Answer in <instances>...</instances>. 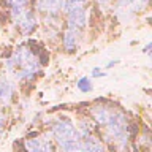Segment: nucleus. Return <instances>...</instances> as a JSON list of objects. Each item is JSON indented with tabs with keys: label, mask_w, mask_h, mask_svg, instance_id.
<instances>
[{
	"label": "nucleus",
	"mask_w": 152,
	"mask_h": 152,
	"mask_svg": "<svg viewBox=\"0 0 152 152\" xmlns=\"http://www.w3.org/2000/svg\"><path fill=\"white\" fill-rule=\"evenodd\" d=\"M76 87H78V90L83 92V94L92 92V89H94L92 78H90V76H81V78L76 81Z\"/></svg>",
	"instance_id": "13"
},
{
	"label": "nucleus",
	"mask_w": 152,
	"mask_h": 152,
	"mask_svg": "<svg viewBox=\"0 0 152 152\" xmlns=\"http://www.w3.org/2000/svg\"><path fill=\"white\" fill-rule=\"evenodd\" d=\"M7 5L10 8V13H18L28 8V0H7Z\"/></svg>",
	"instance_id": "14"
},
{
	"label": "nucleus",
	"mask_w": 152,
	"mask_h": 152,
	"mask_svg": "<svg viewBox=\"0 0 152 152\" xmlns=\"http://www.w3.org/2000/svg\"><path fill=\"white\" fill-rule=\"evenodd\" d=\"M24 147L27 152H60L57 146L49 140V136H32L24 140Z\"/></svg>",
	"instance_id": "7"
},
{
	"label": "nucleus",
	"mask_w": 152,
	"mask_h": 152,
	"mask_svg": "<svg viewBox=\"0 0 152 152\" xmlns=\"http://www.w3.org/2000/svg\"><path fill=\"white\" fill-rule=\"evenodd\" d=\"M104 76H106V71L102 66H94L90 71V78H104Z\"/></svg>",
	"instance_id": "16"
},
{
	"label": "nucleus",
	"mask_w": 152,
	"mask_h": 152,
	"mask_svg": "<svg viewBox=\"0 0 152 152\" xmlns=\"http://www.w3.org/2000/svg\"><path fill=\"white\" fill-rule=\"evenodd\" d=\"M98 5V8L102 10V11H106V10L111 7V3H113V0H95Z\"/></svg>",
	"instance_id": "17"
},
{
	"label": "nucleus",
	"mask_w": 152,
	"mask_h": 152,
	"mask_svg": "<svg viewBox=\"0 0 152 152\" xmlns=\"http://www.w3.org/2000/svg\"><path fill=\"white\" fill-rule=\"evenodd\" d=\"M78 130L83 136L84 142V152H106L103 141L94 133V127L90 125L87 119H81L79 122H76Z\"/></svg>",
	"instance_id": "4"
},
{
	"label": "nucleus",
	"mask_w": 152,
	"mask_h": 152,
	"mask_svg": "<svg viewBox=\"0 0 152 152\" xmlns=\"http://www.w3.org/2000/svg\"><path fill=\"white\" fill-rule=\"evenodd\" d=\"M147 5H149V0H116L114 10H116V16L119 19L128 21L135 14L144 11Z\"/></svg>",
	"instance_id": "6"
},
{
	"label": "nucleus",
	"mask_w": 152,
	"mask_h": 152,
	"mask_svg": "<svg viewBox=\"0 0 152 152\" xmlns=\"http://www.w3.org/2000/svg\"><path fill=\"white\" fill-rule=\"evenodd\" d=\"M14 92H16V84L7 75L0 76V108L8 106L13 102Z\"/></svg>",
	"instance_id": "10"
},
{
	"label": "nucleus",
	"mask_w": 152,
	"mask_h": 152,
	"mask_svg": "<svg viewBox=\"0 0 152 152\" xmlns=\"http://www.w3.org/2000/svg\"><path fill=\"white\" fill-rule=\"evenodd\" d=\"M89 0H62V13H70L76 10H84L87 8Z\"/></svg>",
	"instance_id": "12"
},
{
	"label": "nucleus",
	"mask_w": 152,
	"mask_h": 152,
	"mask_svg": "<svg viewBox=\"0 0 152 152\" xmlns=\"http://www.w3.org/2000/svg\"><path fill=\"white\" fill-rule=\"evenodd\" d=\"M90 117L102 140L116 152H128L132 144V122L122 108L111 102H97L89 108Z\"/></svg>",
	"instance_id": "1"
},
{
	"label": "nucleus",
	"mask_w": 152,
	"mask_h": 152,
	"mask_svg": "<svg viewBox=\"0 0 152 152\" xmlns=\"http://www.w3.org/2000/svg\"><path fill=\"white\" fill-rule=\"evenodd\" d=\"M5 128H7V114H5V113L2 111V108H0V142H2Z\"/></svg>",
	"instance_id": "15"
},
{
	"label": "nucleus",
	"mask_w": 152,
	"mask_h": 152,
	"mask_svg": "<svg viewBox=\"0 0 152 152\" xmlns=\"http://www.w3.org/2000/svg\"><path fill=\"white\" fill-rule=\"evenodd\" d=\"M35 10L41 16L57 18L62 13V0H35Z\"/></svg>",
	"instance_id": "9"
},
{
	"label": "nucleus",
	"mask_w": 152,
	"mask_h": 152,
	"mask_svg": "<svg viewBox=\"0 0 152 152\" xmlns=\"http://www.w3.org/2000/svg\"><path fill=\"white\" fill-rule=\"evenodd\" d=\"M117 64H119V60H117V59H114V60H109L108 64H106V65L103 66V70L106 71V70H109V68H113V66H116Z\"/></svg>",
	"instance_id": "18"
},
{
	"label": "nucleus",
	"mask_w": 152,
	"mask_h": 152,
	"mask_svg": "<svg viewBox=\"0 0 152 152\" xmlns=\"http://www.w3.org/2000/svg\"><path fill=\"white\" fill-rule=\"evenodd\" d=\"M65 16H66V27L65 28H73V30H78V32L84 33V30L87 28V24H89L87 8L70 11V13H66Z\"/></svg>",
	"instance_id": "8"
},
{
	"label": "nucleus",
	"mask_w": 152,
	"mask_h": 152,
	"mask_svg": "<svg viewBox=\"0 0 152 152\" xmlns=\"http://www.w3.org/2000/svg\"><path fill=\"white\" fill-rule=\"evenodd\" d=\"M5 71L14 84H28L41 73V59L30 46H19L5 60Z\"/></svg>",
	"instance_id": "2"
},
{
	"label": "nucleus",
	"mask_w": 152,
	"mask_h": 152,
	"mask_svg": "<svg viewBox=\"0 0 152 152\" xmlns=\"http://www.w3.org/2000/svg\"><path fill=\"white\" fill-rule=\"evenodd\" d=\"M11 19L13 24L18 27V30L21 32V35H32L38 27L37 13L30 8H26L18 13H11Z\"/></svg>",
	"instance_id": "5"
},
{
	"label": "nucleus",
	"mask_w": 152,
	"mask_h": 152,
	"mask_svg": "<svg viewBox=\"0 0 152 152\" xmlns=\"http://www.w3.org/2000/svg\"><path fill=\"white\" fill-rule=\"evenodd\" d=\"M142 52H144L146 56H151V43H147V45H146V48L142 49Z\"/></svg>",
	"instance_id": "19"
},
{
	"label": "nucleus",
	"mask_w": 152,
	"mask_h": 152,
	"mask_svg": "<svg viewBox=\"0 0 152 152\" xmlns=\"http://www.w3.org/2000/svg\"><path fill=\"white\" fill-rule=\"evenodd\" d=\"M83 32L73 30V28H65L64 37H62V46L66 52H75L79 48L81 41H83Z\"/></svg>",
	"instance_id": "11"
},
{
	"label": "nucleus",
	"mask_w": 152,
	"mask_h": 152,
	"mask_svg": "<svg viewBox=\"0 0 152 152\" xmlns=\"http://www.w3.org/2000/svg\"><path fill=\"white\" fill-rule=\"evenodd\" d=\"M48 132L60 152H84L83 136L78 130V125L70 117H52L48 124Z\"/></svg>",
	"instance_id": "3"
}]
</instances>
